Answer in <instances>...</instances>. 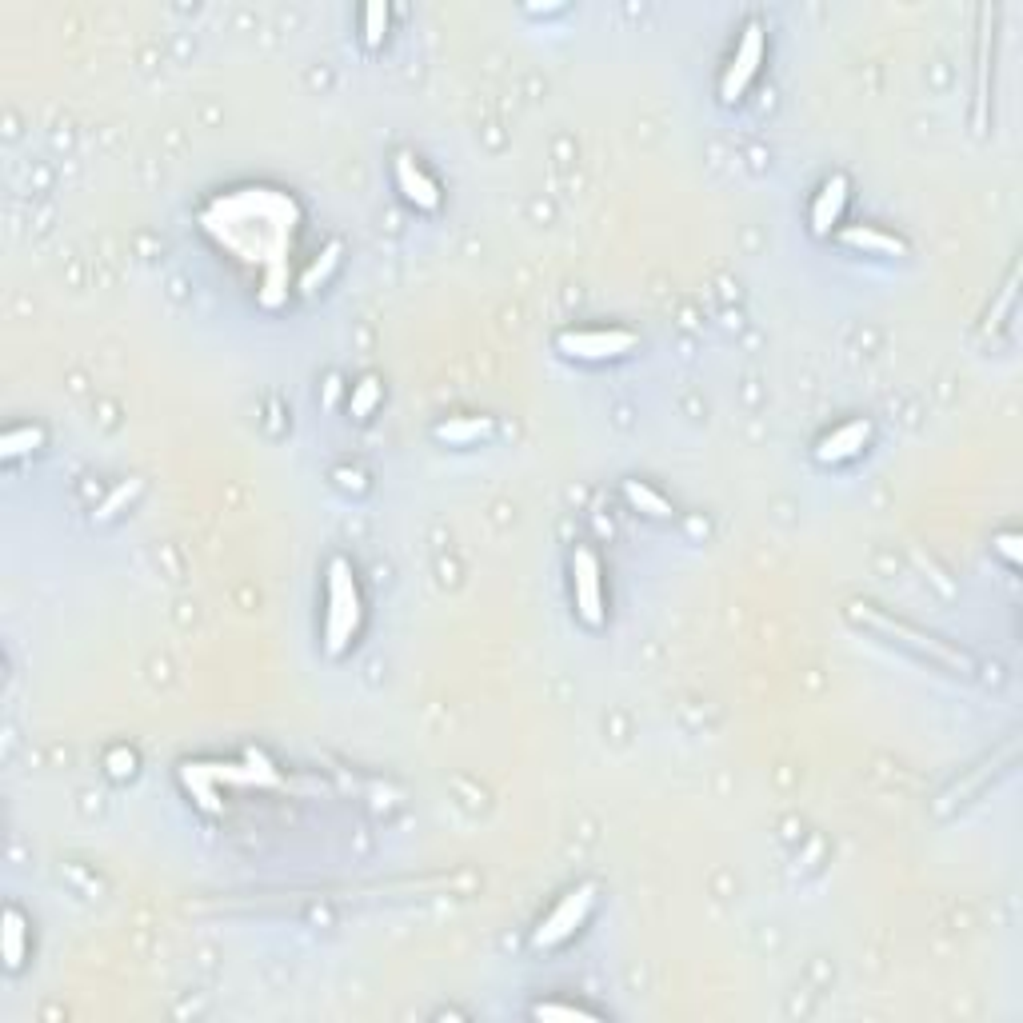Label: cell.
I'll list each match as a JSON object with an SVG mask.
<instances>
[{
	"label": "cell",
	"mask_w": 1023,
	"mask_h": 1023,
	"mask_svg": "<svg viewBox=\"0 0 1023 1023\" xmlns=\"http://www.w3.org/2000/svg\"><path fill=\"white\" fill-rule=\"evenodd\" d=\"M328 604H332L328 608V652L340 656L360 628V592H356V580L344 560H332V568H328Z\"/></svg>",
	"instance_id": "1"
},
{
	"label": "cell",
	"mask_w": 1023,
	"mask_h": 1023,
	"mask_svg": "<svg viewBox=\"0 0 1023 1023\" xmlns=\"http://www.w3.org/2000/svg\"><path fill=\"white\" fill-rule=\"evenodd\" d=\"M556 348L564 356H576V360H616L624 352L636 348V336L624 332V328H608V332H560Z\"/></svg>",
	"instance_id": "2"
},
{
	"label": "cell",
	"mask_w": 1023,
	"mask_h": 1023,
	"mask_svg": "<svg viewBox=\"0 0 1023 1023\" xmlns=\"http://www.w3.org/2000/svg\"><path fill=\"white\" fill-rule=\"evenodd\" d=\"M592 900H596V888H592V884H580L576 892H568V896L556 904V912L540 924V932H536V948H556L560 940H568V936L584 924V916H588Z\"/></svg>",
	"instance_id": "3"
},
{
	"label": "cell",
	"mask_w": 1023,
	"mask_h": 1023,
	"mask_svg": "<svg viewBox=\"0 0 1023 1023\" xmlns=\"http://www.w3.org/2000/svg\"><path fill=\"white\" fill-rule=\"evenodd\" d=\"M760 56H764V28L752 20V24L744 28V40H740V48H736L728 72H724V84H720V96H724V100H740V96H744L748 80H752L756 68H760Z\"/></svg>",
	"instance_id": "4"
},
{
	"label": "cell",
	"mask_w": 1023,
	"mask_h": 1023,
	"mask_svg": "<svg viewBox=\"0 0 1023 1023\" xmlns=\"http://www.w3.org/2000/svg\"><path fill=\"white\" fill-rule=\"evenodd\" d=\"M572 576H576V608H580V620L588 628H600L604 624V600H600V564L588 548H576L572 556Z\"/></svg>",
	"instance_id": "5"
},
{
	"label": "cell",
	"mask_w": 1023,
	"mask_h": 1023,
	"mask_svg": "<svg viewBox=\"0 0 1023 1023\" xmlns=\"http://www.w3.org/2000/svg\"><path fill=\"white\" fill-rule=\"evenodd\" d=\"M864 624H872V628H880V632H892V636H904V644H912V648H920V652H928V656H936L940 664H948V668H960V672H968V660L960 656V652H952V648H944L940 640H932V636H924V632H916V628H908V624H896V620H884V616H876L872 608H860L856 612Z\"/></svg>",
	"instance_id": "6"
},
{
	"label": "cell",
	"mask_w": 1023,
	"mask_h": 1023,
	"mask_svg": "<svg viewBox=\"0 0 1023 1023\" xmlns=\"http://www.w3.org/2000/svg\"><path fill=\"white\" fill-rule=\"evenodd\" d=\"M868 436H872V424H868V420H852V424L836 428L832 436H824L820 448H816V456H820L824 464H840V460L856 456V452L868 444Z\"/></svg>",
	"instance_id": "7"
},
{
	"label": "cell",
	"mask_w": 1023,
	"mask_h": 1023,
	"mask_svg": "<svg viewBox=\"0 0 1023 1023\" xmlns=\"http://www.w3.org/2000/svg\"><path fill=\"white\" fill-rule=\"evenodd\" d=\"M396 180H400V188H404V196L416 204V208H436L440 204V192H436V184L416 168V160L412 156H396Z\"/></svg>",
	"instance_id": "8"
},
{
	"label": "cell",
	"mask_w": 1023,
	"mask_h": 1023,
	"mask_svg": "<svg viewBox=\"0 0 1023 1023\" xmlns=\"http://www.w3.org/2000/svg\"><path fill=\"white\" fill-rule=\"evenodd\" d=\"M844 200H848V180H844V176H832V180L820 188L816 204H812V228H816L820 236H828V232H832V224L840 220Z\"/></svg>",
	"instance_id": "9"
},
{
	"label": "cell",
	"mask_w": 1023,
	"mask_h": 1023,
	"mask_svg": "<svg viewBox=\"0 0 1023 1023\" xmlns=\"http://www.w3.org/2000/svg\"><path fill=\"white\" fill-rule=\"evenodd\" d=\"M492 432V420H484V416H472V420H448V424H440L436 428V436L440 440H448V444H468V440H480V436H488Z\"/></svg>",
	"instance_id": "10"
},
{
	"label": "cell",
	"mask_w": 1023,
	"mask_h": 1023,
	"mask_svg": "<svg viewBox=\"0 0 1023 1023\" xmlns=\"http://www.w3.org/2000/svg\"><path fill=\"white\" fill-rule=\"evenodd\" d=\"M624 496H628V504H632V508H644V512H648V516H656V520H668V516H672V504H668L664 496H656L648 484L628 480V484H624Z\"/></svg>",
	"instance_id": "11"
},
{
	"label": "cell",
	"mask_w": 1023,
	"mask_h": 1023,
	"mask_svg": "<svg viewBox=\"0 0 1023 1023\" xmlns=\"http://www.w3.org/2000/svg\"><path fill=\"white\" fill-rule=\"evenodd\" d=\"M4 960H8V968H20V960H24V920H20V912L4 916Z\"/></svg>",
	"instance_id": "12"
},
{
	"label": "cell",
	"mask_w": 1023,
	"mask_h": 1023,
	"mask_svg": "<svg viewBox=\"0 0 1023 1023\" xmlns=\"http://www.w3.org/2000/svg\"><path fill=\"white\" fill-rule=\"evenodd\" d=\"M844 240L860 244V248H876V252H904V244L896 236H884V232H872V228H848Z\"/></svg>",
	"instance_id": "13"
},
{
	"label": "cell",
	"mask_w": 1023,
	"mask_h": 1023,
	"mask_svg": "<svg viewBox=\"0 0 1023 1023\" xmlns=\"http://www.w3.org/2000/svg\"><path fill=\"white\" fill-rule=\"evenodd\" d=\"M376 404H380V380H372V376H368V380H360V384H356V392H352V404H348V412H352L356 420H364V416H368V412H372Z\"/></svg>",
	"instance_id": "14"
},
{
	"label": "cell",
	"mask_w": 1023,
	"mask_h": 1023,
	"mask_svg": "<svg viewBox=\"0 0 1023 1023\" xmlns=\"http://www.w3.org/2000/svg\"><path fill=\"white\" fill-rule=\"evenodd\" d=\"M384 24H388V8H384V4H368V8H364V32H368V44H380Z\"/></svg>",
	"instance_id": "15"
},
{
	"label": "cell",
	"mask_w": 1023,
	"mask_h": 1023,
	"mask_svg": "<svg viewBox=\"0 0 1023 1023\" xmlns=\"http://www.w3.org/2000/svg\"><path fill=\"white\" fill-rule=\"evenodd\" d=\"M36 440H40V432H36V428H20V432H8V436H4V456H20V452H28Z\"/></svg>",
	"instance_id": "16"
},
{
	"label": "cell",
	"mask_w": 1023,
	"mask_h": 1023,
	"mask_svg": "<svg viewBox=\"0 0 1023 1023\" xmlns=\"http://www.w3.org/2000/svg\"><path fill=\"white\" fill-rule=\"evenodd\" d=\"M136 488H140L136 480H132V484H124V488H116V492H112V496L104 500V508H100L96 516H100V520H108V516H112V512H116L120 504H124V500H132V496H136Z\"/></svg>",
	"instance_id": "17"
},
{
	"label": "cell",
	"mask_w": 1023,
	"mask_h": 1023,
	"mask_svg": "<svg viewBox=\"0 0 1023 1023\" xmlns=\"http://www.w3.org/2000/svg\"><path fill=\"white\" fill-rule=\"evenodd\" d=\"M540 1020H592V1012H580V1008H556V1004H544L536 1008Z\"/></svg>",
	"instance_id": "18"
}]
</instances>
